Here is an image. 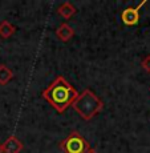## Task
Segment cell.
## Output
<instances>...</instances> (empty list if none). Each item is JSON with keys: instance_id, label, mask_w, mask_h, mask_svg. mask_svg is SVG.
<instances>
[{"instance_id": "6da1fadb", "label": "cell", "mask_w": 150, "mask_h": 153, "mask_svg": "<svg viewBox=\"0 0 150 153\" xmlns=\"http://www.w3.org/2000/svg\"><path fill=\"white\" fill-rule=\"evenodd\" d=\"M44 99L51 104V107H53L58 113H63L67 111V108L70 107L73 104L76 99L78 96V92L76 91V88L73 87L69 81L65 80L64 76H57L55 79V81H52L49 84V87L47 89L43 91L41 93Z\"/></svg>"}, {"instance_id": "7a4b0ae2", "label": "cell", "mask_w": 150, "mask_h": 153, "mask_svg": "<svg viewBox=\"0 0 150 153\" xmlns=\"http://www.w3.org/2000/svg\"><path fill=\"white\" fill-rule=\"evenodd\" d=\"M70 107L80 114L82 120L89 121L104 108V102L90 89H85L81 93H78L77 99L73 101Z\"/></svg>"}, {"instance_id": "3957f363", "label": "cell", "mask_w": 150, "mask_h": 153, "mask_svg": "<svg viewBox=\"0 0 150 153\" xmlns=\"http://www.w3.org/2000/svg\"><path fill=\"white\" fill-rule=\"evenodd\" d=\"M60 148L65 153H85L90 146L78 132L73 131L65 140L60 143Z\"/></svg>"}, {"instance_id": "277c9868", "label": "cell", "mask_w": 150, "mask_h": 153, "mask_svg": "<svg viewBox=\"0 0 150 153\" xmlns=\"http://www.w3.org/2000/svg\"><path fill=\"white\" fill-rule=\"evenodd\" d=\"M146 4V0H143V1H141L140 4L137 5V7L132 8H125V10L121 12V20L123 22V24L125 25H136L138 22H140V10L142 5Z\"/></svg>"}, {"instance_id": "5b68a950", "label": "cell", "mask_w": 150, "mask_h": 153, "mask_svg": "<svg viewBox=\"0 0 150 153\" xmlns=\"http://www.w3.org/2000/svg\"><path fill=\"white\" fill-rule=\"evenodd\" d=\"M1 149L3 153H20L24 149V144L16 136H11L1 144Z\"/></svg>"}, {"instance_id": "8992f818", "label": "cell", "mask_w": 150, "mask_h": 153, "mask_svg": "<svg viewBox=\"0 0 150 153\" xmlns=\"http://www.w3.org/2000/svg\"><path fill=\"white\" fill-rule=\"evenodd\" d=\"M73 35H75V29L70 27L68 23H63V24H60L58 28L56 29V36L64 43L69 42L73 37Z\"/></svg>"}, {"instance_id": "52a82bcc", "label": "cell", "mask_w": 150, "mask_h": 153, "mask_svg": "<svg viewBox=\"0 0 150 153\" xmlns=\"http://www.w3.org/2000/svg\"><path fill=\"white\" fill-rule=\"evenodd\" d=\"M57 13L60 16H63L65 20H68L76 13V8L73 7V4L70 1H65L57 8Z\"/></svg>"}, {"instance_id": "ba28073f", "label": "cell", "mask_w": 150, "mask_h": 153, "mask_svg": "<svg viewBox=\"0 0 150 153\" xmlns=\"http://www.w3.org/2000/svg\"><path fill=\"white\" fill-rule=\"evenodd\" d=\"M15 31H16L15 25L11 24L8 20H3V22L0 23V37H1V39H8V37H11L15 33Z\"/></svg>"}, {"instance_id": "9c48e42d", "label": "cell", "mask_w": 150, "mask_h": 153, "mask_svg": "<svg viewBox=\"0 0 150 153\" xmlns=\"http://www.w3.org/2000/svg\"><path fill=\"white\" fill-rule=\"evenodd\" d=\"M13 79V72L5 64H0V85H7Z\"/></svg>"}, {"instance_id": "30bf717a", "label": "cell", "mask_w": 150, "mask_h": 153, "mask_svg": "<svg viewBox=\"0 0 150 153\" xmlns=\"http://www.w3.org/2000/svg\"><path fill=\"white\" fill-rule=\"evenodd\" d=\"M141 65H142V68L145 69L146 72H150V55L143 57V60H142V63H141Z\"/></svg>"}, {"instance_id": "8fae6325", "label": "cell", "mask_w": 150, "mask_h": 153, "mask_svg": "<svg viewBox=\"0 0 150 153\" xmlns=\"http://www.w3.org/2000/svg\"><path fill=\"white\" fill-rule=\"evenodd\" d=\"M85 153H98V152L95 151V149H92V148H89V149H88V151L85 152Z\"/></svg>"}, {"instance_id": "7c38bea8", "label": "cell", "mask_w": 150, "mask_h": 153, "mask_svg": "<svg viewBox=\"0 0 150 153\" xmlns=\"http://www.w3.org/2000/svg\"><path fill=\"white\" fill-rule=\"evenodd\" d=\"M0 153H3V149H1V145H0Z\"/></svg>"}]
</instances>
